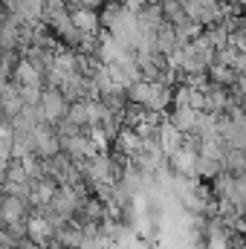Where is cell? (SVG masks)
<instances>
[{"mask_svg":"<svg viewBox=\"0 0 246 249\" xmlns=\"http://www.w3.org/2000/svg\"><path fill=\"white\" fill-rule=\"evenodd\" d=\"M29 145H32V157L41 160V162H47V160H53V157L61 154V136L55 133L53 124H47V122H41L32 130Z\"/></svg>","mask_w":246,"mask_h":249,"instance_id":"1","label":"cell"},{"mask_svg":"<svg viewBox=\"0 0 246 249\" xmlns=\"http://www.w3.org/2000/svg\"><path fill=\"white\" fill-rule=\"evenodd\" d=\"M185 18L194 20L197 26H211V23H220L226 20V9L220 0H183Z\"/></svg>","mask_w":246,"mask_h":249,"instance_id":"2","label":"cell"},{"mask_svg":"<svg viewBox=\"0 0 246 249\" xmlns=\"http://www.w3.org/2000/svg\"><path fill=\"white\" fill-rule=\"evenodd\" d=\"M67 107H70V102L64 99L61 90H55V87H44V93H41V105H38V110H41V122H47V124L55 127V124L67 116Z\"/></svg>","mask_w":246,"mask_h":249,"instance_id":"3","label":"cell"},{"mask_svg":"<svg viewBox=\"0 0 246 249\" xmlns=\"http://www.w3.org/2000/svg\"><path fill=\"white\" fill-rule=\"evenodd\" d=\"M55 191H58V183L50 180V177L29 180V206H32V212H44V209L53 203Z\"/></svg>","mask_w":246,"mask_h":249,"instance_id":"4","label":"cell"},{"mask_svg":"<svg viewBox=\"0 0 246 249\" xmlns=\"http://www.w3.org/2000/svg\"><path fill=\"white\" fill-rule=\"evenodd\" d=\"M26 105H23V96H20V87L9 78L6 84H0V116L6 119V122H12L20 110H23Z\"/></svg>","mask_w":246,"mask_h":249,"instance_id":"5","label":"cell"},{"mask_svg":"<svg viewBox=\"0 0 246 249\" xmlns=\"http://www.w3.org/2000/svg\"><path fill=\"white\" fill-rule=\"evenodd\" d=\"M12 81H15L18 87H44V72L29 61V58H23V55H20V61L15 64Z\"/></svg>","mask_w":246,"mask_h":249,"instance_id":"6","label":"cell"},{"mask_svg":"<svg viewBox=\"0 0 246 249\" xmlns=\"http://www.w3.org/2000/svg\"><path fill=\"white\" fill-rule=\"evenodd\" d=\"M70 18H72V26H75L81 35H99V32H102L99 12H90V9L72 6V9H70Z\"/></svg>","mask_w":246,"mask_h":249,"instance_id":"7","label":"cell"},{"mask_svg":"<svg viewBox=\"0 0 246 249\" xmlns=\"http://www.w3.org/2000/svg\"><path fill=\"white\" fill-rule=\"evenodd\" d=\"M67 122H72L75 127H81V130H90V119H87V102H72L70 107H67V116H64Z\"/></svg>","mask_w":246,"mask_h":249,"instance_id":"8","label":"cell"}]
</instances>
